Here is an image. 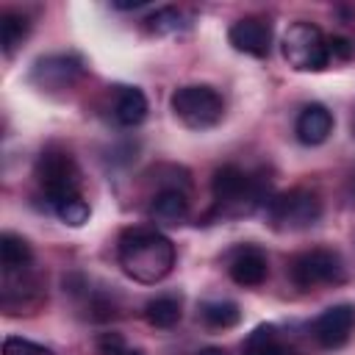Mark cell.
<instances>
[{"label": "cell", "mask_w": 355, "mask_h": 355, "mask_svg": "<svg viewBox=\"0 0 355 355\" xmlns=\"http://www.w3.org/2000/svg\"><path fill=\"white\" fill-rule=\"evenodd\" d=\"M83 72V61L72 53H55V55H44L33 64L31 69V80L39 89H67L72 86Z\"/></svg>", "instance_id": "8"}, {"label": "cell", "mask_w": 355, "mask_h": 355, "mask_svg": "<svg viewBox=\"0 0 355 355\" xmlns=\"http://www.w3.org/2000/svg\"><path fill=\"white\" fill-rule=\"evenodd\" d=\"M241 355H294L275 324H258L241 344Z\"/></svg>", "instance_id": "15"}, {"label": "cell", "mask_w": 355, "mask_h": 355, "mask_svg": "<svg viewBox=\"0 0 355 355\" xmlns=\"http://www.w3.org/2000/svg\"><path fill=\"white\" fill-rule=\"evenodd\" d=\"M36 180H39L50 208H55L72 197H83L80 194V169L67 150L47 147L36 161Z\"/></svg>", "instance_id": "4"}, {"label": "cell", "mask_w": 355, "mask_h": 355, "mask_svg": "<svg viewBox=\"0 0 355 355\" xmlns=\"http://www.w3.org/2000/svg\"><path fill=\"white\" fill-rule=\"evenodd\" d=\"M211 194H214V216L233 219L247 216L258 208H266L272 200V180L263 172L247 175L236 164H225L211 178Z\"/></svg>", "instance_id": "2"}, {"label": "cell", "mask_w": 355, "mask_h": 355, "mask_svg": "<svg viewBox=\"0 0 355 355\" xmlns=\"http://www.w3.org/2000/svg\"><path fill=\"white\" fill-rule=\"evenodd\" d=\"M100 352H103V355H144L141 349H130L116 333L100 338Z\"/></svg>", "instance_id": "23"}, {"label": "cell", "mask_w": 355, "mask_h": 355, "mask_svg": "<svg viewBox=\"0 0 355 355\" xmlns=\"http://www.w3.org/2000/svg\"><path fill=\"white\" fill-rule=\"evenodd\" d=\"M294 133L302 144L308 147H316L322 141H327V136L333 133V114L322 105V103H311L300 111L297 116V125H294Z\"/></svg>", "instance_id": "12"}, {"label": "cell", "mask_w": 355, "mask_h": 355, "mask_svg": "<svg viewBox=\"0 0 355 355\" xmlns=\"http://www.w3.org/2000/svg\"><path fill=\"white\" fill-rule=\"evenodd\" d=\"M352 333H355V305L349 302L333 305L313 319V338L327 349L344 347L352 338Z\"/></svg>", "instance_id": "9"}, {"label": "cell", "mask_w": 355, "mask_h": 355, "mask_svg": "<svg viewBox=\"0 0 355 355\" xmlns=\"http://www.w3.org/2000/svg\"><path fill=\"white\" fill-rule=\"evenodd\" d=\"M119 266L136 283H161L175 269V244L150 227H128L116 244Z\"/></svg>", "instance_id": "1"}, {"label": "cell", "mask_w": 355, "mask_h": 355, "mask_svg": "<svg viewBox=\"0 0 355 355\" xmlns=\"http://www.w3.org/2000/svg\"><path fill=\"white\" fill-rule=\"evenodd\" d=\"M352 194H355V180H352Z\"/></svg>", "instance_id": "26"}, {"label": "cell", "mask_w": 355, "mask_h": 355, "mask_svg": "<svg viewBox=\"0 0 355 355\" xmlns=\"http://www.w3.org/2000/svg\"><path fill=\"white\" fill-rule=\"evenodd\" d=\"M53 211H55V216H58L64 225H72V227H80V225L89 219V214H92V211H89V202H86L83 197H72V200L55 205Z\"/></svg>", "instance_id": "21"}, {"label": "cell", "mask_w": 355, "mask_h": 355, "mask_svg": "<svg viewBox=\"0 0 355 355\" xmlns=\"http://www.w3.org/2000/svg\"><path fill=\"white\" fill-rule=\"evenodd\" d=\"M200 316L208 327H216V330H225V327H233L239 324L241 319V311L236 302L230 300H208L200 305Z\"/></svg>", "instance_id": "19"}, {"label": "cell", "mask_w": 355, "mask_h": 355, "mask_svg": "<svg viewBox=\"0 0 355 355\" xmlns=\"http://www.w3.org/2000/svg\"><path fill=\"white\" fill-rule=\"evenodd\" d=\"M172 114L191 130H208L222 122L225 116V100L214 86L205 83H191L180 86L169 97Z\"/></svg>", "instance_id": "5"}, {"label": "cell", "mask_w": 355, "mask_h": 355, "mask_svg": "<svg viewBox=\"0 0 355 355\" xmlns=\"http://www.w3.org/2000/svg\"><path fill=\"white\" fill-rule=\"evenodd\" d=\"M147 97L141 89L136 86H119L116 89V100H114V119L125 128H136L144 122L147 116Z\"/></svg>", "instance_id": "14"}, {"label": "cell", "mask_w": 355, "mask_h": 355, "mask_svg": "<svg viewBox=\"0 0 355 355\" xmlns=\"http://www.w3.org/2000/svg\"><path fill=\"white\" fill-rule=\"evenodd\" d=\"M197 355H225L222 349H216V347H208V349H200Z\"/></svg>", "instance_id": "25"}, {"label": "cell", "mask_w": 355, "mask_h": 355, "mask_svg": "<svg viewBox=\"0 0 355 355\" xmlns=\"http://www.w3.org/2000/svg\"><path fill=\"white\" fill-rule=\"evenodd\" d=\"M227 42L247 55L263 58L272 50V25L263 17H241L230 25L227 31Z\"/></svg>", "instance_id": "10"}, {"label": "cell", "mask_w": 355, "mask_h": 355, "mask_svg": "<svg viewBox=\"0 0 355 355\" xmlns=\"http://www.w3.org/2000/svg\"><path fill=\"white\" fill-rule=\"evenodd\" d=\"M191 22H189V17L180 11V8H175V6H166V8H158L155 14H150V19H147V28L153 31V33H158V36H172V33H180V31H186Z\"/></svg>", "instance_id": "20"}, {"label": "cell", "mask_w": 355, "mask_h": 355, "mask_svg": "<svg viewBox=\"0 0 355 355\" xmlns=\"http://www.w3.org/2000/svg\"><path fill=\"white\" fill-rule=\"evenodd\" d=\"M0 263H3V272L31 269V263H33L31 244L17 233H3L0 236Z\"/></svg>", "instance_id": "16"}, {"label": "cell", "mask_w": 355, "mask_h": 355, "mask_svg": "<svg viewBox=\"0 0 355 355\" xmlns=\"http://www.w3.org/2000/svg\"><path fill=\"white\" fill-rule=\"evenodd\" d=\"M3 355H55L50 347L44 344H36L31 338H22V336H8L3 341Z\"/></svg>", "instance_id": "22"}, {"label": "cell", "mask_w": 355, "mask_h": 355, "mask_svg": "<svg viewBox=\"0 0 355 355\" xmlns=\"http://www.w3.org/2000/svg\"><path fill=\"white\" fill-rule=\"evenodd\" d=\"M227 272H230L233 283H239V286H244V288H255V286H261V283L266 280V275H269V261H266V255H263L261 247L247 244V247H239V250L233 252Z\"/></svg>", "instance_id": "11"}, {"label": "cell", "mask_w": 355, "mask_h": 355, "mask_svg": "<svg viewBox=\"0 0 355 355\" xmlns=\"http://www.w3.org/2000/svg\"><path fill=\"white\" fill-rule=\"evenodd\" d=\"M327 50H330V58L347 61V58H352L355 44H352V39H347V36H333V39H327Z\"/></svg>", "instance_id": "24"}, {"label": "cell", "mask_w": 355, "mask_h": 355, "mask_svg": "<svg viewBox=\"0 0 355 355\" xmlns=\"http://www.w3.org/2000/svg\"><path fill=\"white\" fill-rule=\"evenodd\" d=\"M153 222L164 227H178L189 219V191L183 189H158L150 205Z\"/></svg>", "instance_id": "13"}, {"label": "cell", "mask_w": 355, "mask_h": 355, "mask_svg": "<svg viewBox=\"0 0 355 355\" xmlns=\"http://www.w3.org/2000/svg\"><path fill=\"white\" fill-rule=\"evenodd\" d=\"M288 277L297 288H319V286H336V283H344L347 277V269H344V261L336 250H327V247H313V250H305L300 255L291 258L288 263Z\"/></svg>", "instance_id": "7"}, {"label": "cell", "mask_w": 355, "mask_h": 355, "mask_svg": "<svg viewBox=\"0 0 355 355\" xmlns=\"http://www.w3.org/2000/svg\"><path fill=\"white\" fill-rule=\"evenodd\" d=\"M322 216V200L313 189L297 186L280 194H272L266 202V222L277 233H297L316 225Z\"/></svg>", "instance_id": "3"}, {"label": "cell", "mask_w": 355, "mask_h": 355, "mask_svg": "<svg viewBox=\"0 0 355 355\" xmlns=\"http://www.w3.org/2000/svg\"><path fill=\"white\" fill-rule=\"evenodd\" d=\"M31 33V22L25 14L19 11H3L0 17V44L6 55H14V50L28 39Z\"/></svg>", "instance_id": "17"}, {"label": "cell", "mask_w": 355, "mask_h": 355, "mask_svg": "<svg viewBox=\"0 0 355 355\" xmlns=\"http://www.w3.org/2000/svg\"><path fill=\"white\" fill-rule=\"evenodd\" d=\"M283 58L297 72H319L330 64L327 36L313 22H294L283 36Z\"/></svg>", "instance_id": "6"}, {"label": "cell", "mask_w": 355, "mask_h": 355, "mask_svg": "<svg viewBox=\"0 0 355 355\" xmlns=\"http://www.w3.org/2000/svg\"><path fill=\"white\" fill-rule=\"evenodd\" d=\"M180 300L172 294H161L144 305V319L153 327H175L180 322Z\"/></svg>", "instance_id": "18"}]
</instances>
